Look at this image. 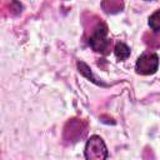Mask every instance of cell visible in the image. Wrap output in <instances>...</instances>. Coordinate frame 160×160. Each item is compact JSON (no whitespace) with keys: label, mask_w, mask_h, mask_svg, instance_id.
<instances>
[{"label":"cell","mask_w":160,"mask_h":160,"mask_svg":"<svg viewBox=\"0 0 160 160\" xmlns=\"http://www.w3.org/2000/svg\"><path fill=\"white\" fill-rule=\"evenodd\" d=\"M109 156L108 149L102 139L98 135H92L85 145V158L88 160H104Z\"/></svg>","instance_id":"1"},{"label":"cell","mask_w":160,"mask_h":160,"mask_svg":"<svg viewBox=\"0 0 160 160\" xmlns=\"http://www.w3.org/2000/svg\"><path fill=\"white\" fill-rule=\"evenodd\" d=\"M106 35H108L106 25L105 24H99L96 26L94 34L91 35L90 40H89V44H90V46L94 51L106 54V50L110 45V40L106 38Z\"/></svg>","instance_id":"2"},{"label":"cell","mask_w":160,"mask_h":160,"mask_svg":"<svg viewBox=\"0 0 160 160\" xmlns=\"http://www.w3.org/2000/svg\"><path fill=\"white\" fill-rule=\"evenodd\" d=\"M158 68H159V56L154 52L140 55L135 64L136 72L141 75L154 74L158 70Z\"/></svg>","instance_id":"3"},{"label":"cell","mask_w":160,"mask_h":160,"mask_svg":"<svg viewBox=\"0 0 160 160\" xmlns=\"http://www.w3.org/2000/svg\"><path fill=\"white\" fill-rule=\"evenodd\" d=\"M78 70H79V72H80L82 76H85V78H86L88 80H90L91 82H94V84H96V85H104L101 81H99V80L94 76L91 69H90L84 61H79V62H78Z\"/></svg>","instance_id":"4"},{"label":"cell","mask_w":160,"mask_h":160,"mask_svg":"<svg viewBox=\"0 0 160 160\" xmlns=\"http://www.w3.org/2000/svg\"><path fill=\"white\" fill-rule=\"evenodd\" d=\"M114 52H115V56L118 58V60H125L130 56V49L124 42H118L115 45Z\"/></svg>","instance_id":"5"},{"label":"cell","mask_w":160,"mask_h":160,"mask_svg":"<svg viewBox=\"0 0 160 160\" xmlns=\"http://www.w3.org/2000/svg\"><path fill=\"white\" fill-rule=\"evenodd\" d=\"M149 26H150L154 31H159V30H160V10L155 11V12L149 18Z\"/></svg>","instance_id":"6"},{"label":"cell","mask_w":160,"mask_h":160,"mask_svg":"<svg viewBox=\"0 0 160 160\" xmlns=\"http://www.w3.org/2000/svg\"><path fill=\"white\" fill-rule=\"evenodd\" d=\"M148 1H151V0H148Z\"/></svg>","instance_id":"7"}]
</instances>
